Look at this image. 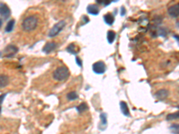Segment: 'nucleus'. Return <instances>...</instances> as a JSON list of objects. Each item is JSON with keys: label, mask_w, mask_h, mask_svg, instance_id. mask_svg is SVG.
<instances>
[{"label": "nucleus", "mask_w": 179, "mask_h": 134, "mask_svg": "<svg viewBox=\"0 0 179 134\" xmlns=\"http://www.w3.org/2000/svg\"><path fill=\"white\" fill-rule=\"evenodd\" d=\"M39 25V18L36 15L27 16L22 22V28L25 32H31L34 31Z\"/></svg>", "instance_id": "nucleus-1"}, {"label": "nucleus", "mask_w": 179, "mask_h": 134, "mask_svg": "<svg viewBox=\"0 0 179 134\" xmlns=\"http://www.w3.org/2000/svg\"><path fill=\"white\" fill-rule=\"evenodd\" d=\"M69 75H70L69 69L64 66L58 67L53 72V78L54 80L58 81H62V80H66L69 77Z\"/></svg>", "instance_id": "nucleus-2"}, {"label": "nucleus", "mask_w": 179, "mask_h": 134, "mask_svg": "<svg viewBox=\"0 0 179 134\" xmlns=\"http://www.w3.org/2000/svg\"><path fill=\"white\" fill-rule=\"evenodd\" d=\"M65 24H66V23H65L64 21H60L58 23H56V24L52 27V29L50 30V31H49V38H54V37L58 36L60 32L63 31V29L64 28Z\"/></svg>", "instance_id": "nucleus-3"}, {"label": "nucleus", "mask_w": 179, "mask_h": 134, "mask_svg": "<svg viewBox=\"0 0 179 134\" xmlns=\"http://www.w3.org/2000/svg\"><path fill=\"white\" fill-rule=\"evenodd\" d=\"M18 52V48L15 45H8L4 50V57L6 58L13 57Z\"/></svg>", "instance_id": "nucleus-4"}, {"label": "nucleus", "mask_w": 179, "mask_h": 134, "mask_svg": "<svg viewBox=\"0 0 179 134\" xmlns=\"http://www.w3.org/2000/svg\"><path fill=\"white\" fill-rule=\"evenodd\" d=\"M92 70L94 72L98 73V74H102L105 72L106 71V65L104 62L102 61H99V62H96L93 64L92 66Z\"/></svg>", "instance_id": "nucleus-5"}, {"label": "nucleus", "mask_w": 179, "mask_h": 134, "mask_svg": "<svg viewBox=\"0 0 179 134\" xmlns=\"http://www.w3.org/2000/svg\"><path fill=\"white\" fill-rule=\"evenodd\" d=\"M11 14V11L9 9V7L3 4V3H0V15L4 18V19H7Z\"/></svg>", "instance_id": "nucleus-6"}, {"label": "nucleus", "mask_w": 179, "mask_h": 134, "mask_svg": "<svg viewBox=\"0 0 179 134\" xmlns=\"http://www.w3.org/2000/svg\"><path fill=\"white\" fill-rule=\"evenodd\" d=\"M169 90L168 89H160V90H158L156 93H155V98H157V99H159V100H164V99H166L168 97H169Z\"/></svg>", "instance_id": "nucleus-7"}, {"label": "nucleus", "mask_w": 179, "mask_h": 134, "mask_svg": "<svg viewBox=\"0 0 179 134\" xmlns=\"http://www.w3.org/2000/svg\"><path fill=\"white\" fill-rule=\"evenodd\" d=\"M57 48H58L57 43H55V42H48V43L43 47L42 51H43L45 54H49V53H51L52 51H54Z\"/></svg>", "instance_id": "nucleus-8"}, {"label": "nucleus", "mask_w": 179, "mask_h": 134, "mask_svg": "<svg viewBox=\"0 0 179 134\" xmlns=\"http://www.w3.org/2000/svg\"><path fill=\"white\" fill-rule=\"evenodd\" d=\"M168 13L171 16V17H174V18H177L179 16V4H176L174 5H171L169 10H168Z\"/></svg>", "instance_id": "nucleus-9"}, {"label": "nucleus", "mask_w": 179, "mask_h": 134, "mask_svg": "<svg viewBox=\"0 0 179 134\" xmlns=\"http://www.w3.org/2000/svg\"><path fill=\"white\" fill-rule=\"evenodd\" d=\"M9 77L5 74H0V89L6 87L9 84Z\"/></svg>", "instance_id": "nucleus-10"}, {"label": "nucleus", "mask_w": 179, "mask_h": 134, "mask_svg": "<svg viewBox=\"0 0 179 134\" xmlns=\"http://www.w3.org/2000/svg\"><path fill=\"white\" fill-rule=\"evenodd\" d=\"M87 12H88L90 14L97 15V14L100 13V9H99V7H98L96 4H90V5H88V7H87Z\"/></svg>", "instance_id": "nucleus-11"}, {"label": "nucleus", "mask_w": 179, "mask_h": 134, "mask_svg": "<svg viewBox=\"0 0 179 134\" xmlns=\"http://www.w3.org/2000/svg\"><path fill=\"white\" fill-rule=\"evenodd\" d=\"M120 108H121V111L123 113V115H124L125 116H129L130 115V112H129V108H128V106L125 102L122 101L120 102Z\"/></svg>", "instance_id": "nucleus-12"}, {"label": "nucleus", "mask_w": 179, "mask_h": 134, "mask_svg": "<svg viewBox=\"0 0 179 134\" xmlns=\"http://www.w3.org/2000/svg\"><path fill=\"white\" fill-rule=\"evenodd\" d=\"M104 21H105V22H106L107 24H109V25H112V24L114 23L115 18H114V16H113V14H112V13H107V14H105V15H104Z\"/></svg>", "instance_id": "nucleus-13"}, {"label": "nucleus", "mask_w": 179, "mask_h": 134, "mask_svg": "<svg viewBox=\"0 0 179 134\" xmlns=\"http://www.w3.org/2000/svg\"><path fill=\"white\" fill-rule=\"evenodd\" d=\"M107 38H108V41H109V43L112 44V43L114 42L115 39H116V33H115V31H109L108 32Z\"/></svg>", "instance_id": "nucleus-14"}, {"label": "nucleus", "mask_w": 179, "mask_h": 134, "mask_svg": "<svg viewBox=\"0 0 179 134\" xmlns=\"http://www.w3.org/2000/svg\"><path fill=\"white\" fill-rule=\"evenodd\" d=\"M177 119H179V111L176 112V113L169 114L167 116V120L168 121H172V120H177Z\"/></svg>", "instance_id": "nucleus-15"}, {"label": "nucleus", "mask_w": 179, "mask_h": 134, "mask_svg": "<svg viewBox=\"0 0 179 134\" xmlns=\"http://www.w3.org/2000/svg\"><path fill=\"white\" fill-rule=\"evenodd\" d=\"M13 26H14V20H11L7 22V25L5 27V31L6 32H10L13 31Z\"/></svg>", "instance_id": "nucleus-16"}, {"label": "nucleus", "mask_w": 179, "mask_h": 134, "mask_svg": "<svg viewBox=\"0 0 179 134\" xmlns=\"http://www.w3.org/2000/svg\"><path fill=\"white\" fill-rule=\"evenodd\" d=\"M76 109H77V111H78L79 113H82V112H84V111H86V110L88 109V106H87L86 103H82L81 105H79V106L76 107Z\"/></svg>", "instance_id": "nucleus-17"}, {"label": "nucleus", "mask_w": 179, "mask_h": 134, "mask_svg": "<svg viewBox=\"0 0 179 134\" xmlns=\"http://www.w3.org/2000/svg\"><path fill=\"white\" fill-rule=\"evenodd\" d=\"M169 130L172 133L174 134H179V124H172L170 127H169Z\"/></svg>", "instance_id": "nucleus-18"}, {"label": "nucleus", "mask_w": 179, "mask_h": 134, "mask_svg": "<svg viewBox=\"0 0 179 134\" xmlns=\"http://www.w3.org/2000/svg\"><path fill=\"white\" fill-rule=\"evenodd\" d=\"M66 50H67L69 53L73 54V55H75V54L77 53V51H75V45H74V44H70V45L67 47Z\"/></svg>", "instance_id": "nucleus-19"}, {"label": "nucleus", "mask_w": 179, "mask_h": 134, "mask_svg": "<svg viewBox=\"0 0 179 134\" xmlns=\"http://www.w3.org/2000/svg\"><path fill=\"white\" fill-rule=\"evenodd\" d=\"M67 98H68L69 100H74V99L78 98V95H77L76 92L72 91V92H70V93L67 94Z\"/></svg>", "instance_id": "nucleus-20"}, {"label": "nucleus", "mask_w": 179, "mask_h": 134, "mask_svg": "<svg viewBox=\"0 0 179 134\" xmlns=\"http://www.w3.org/2000/svg\"><path fill=\"white\" fill-rule=\"evenodd\" d=\"M100 120H101V123H100V126L101 125V124H103L104 125V128L107 126V116H106V114H101L100 115Z\"/></svg>", "instance_id": "nucleus-21"}, {"label": "nucleus", "mask_w": 179, "mask_h": 134, "mask_svg": "<svg viewBox=\"0 0 179 134\" xmlns=\"http://www.w3.org/2000/svg\"><path fill=\"white\" fill-rule=\"evenodd\" d=\"M75 62H76V64H77L78 66H82V61H81V59H80L79 57H75Z\"/></svg>", "instance_id": "nucleus-22"}, {"label": "nucleus", "mask_w": 179, "mask_h": 134, "mask_svg": "<svg viewBox=\"0 0 179 134\" xmlns=\"http://www.w3.org/2000/svg\"><path fill=\"white\" fill-rule=\"evenodd\" d=\"M4 97H5V94H2V95L0 96V109H1V105H2V103H3V101H4Z\"/></svg>", "instance_id": "nucleus-23"}, {"label": "nucleus", "mask_w": 179, "mask_h": 134, "mask_svg": "<svg viewBox=\"0 0 179 134\" xmlns=\"http://www.w3.org/2000/svg\"><path fill=\"white\" fill-rule=\"evenodd\" d=\"M124 13H125L124 8V7H122V8H121V15H124Z\"/></svg>", "instance_id": "nucleus-24"}, {"label": "nucleus", "mask_w": 179, "mask_h": 134, "mask_svg": "<svg viewBox=\"0 0 179 134\" xmlns=\"http://www.w3.org/2000/svg\"><path fill=\"white\" fill-rule=\"evenodd\" d=\"M174 37H175V39H177V40L179 42V35H175Z\"/></svg>", "instance_id": "nucleus-25"}, {"label": "nucleus", "mask_w": 179, "mask_h": 134, "mask_svg": "<svg viewBox=\"0 0 179 134\" xmlns=\"http://www.w3.org/2000/svg\"><path fill=\"white\" fill-rule=\"evenodd\" d=\"M1 26H2V20L0 19V28H1Z\"/></svg>", "instance_id": "nucleus-26"}, {"label": "nucleus", "mask_w": 179, "mask_h": 134, "mask_svg": "<svg viewBox=\"0 0 179 134\" xmlns=\"http://www.w3.org/2000/svg\"><path fill=\"white\" fill-rule=\"evenodd\" d=\"M178 109H179V106H178Z\"/></svg>", "instance_id": "nucleus-27"}, {"label": "nucleus", "mask_w": 179, "mask_h": 134, "mask_svg": "<svg viewBox=\"0 0 179 134\" xmlns=\"http://www.w3.org/2000/svg\"><path fill=\"white\" fill-rule=\"evenodd\" d=\"M0 56H1V52H0Z\"/></svg>", "instance_id": "nucleus-28"}, {"label": "nucleus", "mask_w": 179, "mask_h": 134, "mask_svg": "<svg viewBox=\"0 0 179 134\" xmlns=\"http://www.w3.org/2000/svg\"><path fill=\"white\" fill-rule=\"evenodd\" d=\"M178 26H179V22H178Z\"/></svg>", "instance_id": "nucleus-29"}]
</instances>
